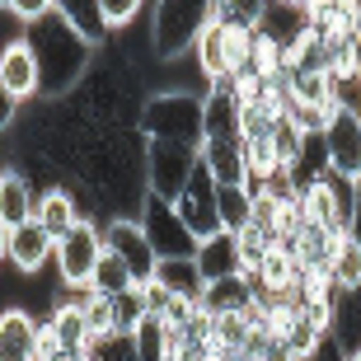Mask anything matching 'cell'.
Returning a JSON list of instances; mask_svg holds the SVG:
<instances>
[{
	"label": "cell",
	"mask_w": 361,
	"mask_h": 361,
	"mask_svg": "<svg viewBox=\"0 0 361 361\" xmlns=\"http://www.w3.org/2000/svg\"><path fill=\"white\" fill-rule=\"evenodd\" d=\"M295 277H300L295 254H291V249H281V244H272L254 281H258V291H268V295H291L295 291Z\"/></svg>",
	"instance_id": "44dd1931"
},
{
	"label": "cell",
	"mask_w": 361,
	"mask_h": 361,
	"mask_svg": "<svg viewBox=\"0 0 361 361\" xmlns=\"http://www.w3.org/2000/svg\"><path fill=\"white\" fill-rule=\"evenodd\" d=\"M216 192H221V188H216V178H212V174H207V169L197 164V174L188 178V188H183V192L174 197V212L183 216V226L192 230L197 240H207V235H216V230H221V212H216Z\"/></svg>",
	"instance_id": "9c48e42d"
},
{
	"label": "cell",
	"mask_w": 361,
	"mask_h": 361,
	"mask_svg": "<svg viewBox=\"0 0 361 361\" xmlns=\"http://www.w3.org/2000/svg\"><path fill=\"white\" fill-rule=\"evenodd\" d=\"M343 244V235L338 230H324V226H305L300 235H295L291 244V254L300 268H329L334 263V249Z\"/></svg>",
	"instance_id": "7402d4cb"
},
{
	"label": "cell",
	"mask_w": 361,
	"mask_h": 361,
	"mask_svg": "<svg viewBox=\"0 0 361 361\" xmlns=\"http://www.w3.org/2000/svg\"><path fill=\"white\" fill-rule=\"evenodd\" d=\"M216 19V0H155L150 5V56L155 61H178L192 52L202 28Z\"/></svg>",
	"instance_id": "7a4b0ae2"
},
{
	"label": "cell",
	"mask_w": 361,
	"mask_h": 361,
	"mask_svg": "<svg viewBox=\"0 0 361 361\" xmlns=\"http://www.w3.org/2000/svg\"><path fill=\"white\" fill-rule=\"evenodd\" d=\"M24 33H28L33 52H38V66H42V99H52V104L71 99L85 85L99 47L85 38L80 28H71L61 14H47V19H38Z\"/></svg>",
	"instance_id": "6da1fadb"
},
{
	"label": "cell",
	"mask_w": 361,
	"mask_h": 361,
	"mask_svg": "<svg viewBox=\"0 0 361 361\" xmlns=\"http://www.w3.org/2000/svg\"><path fill=\"white\" fill-rule=\"evenodd\" d=\"M141 230H146V240H150V249L160 258H192L197 254V235L183 226V216L174 212V202H164V197H155L150 192L146 197V207H141Z\"/></svg>",
	"instance_id": "8992f818"
},
{
	"label": "cell",
	"mask_w": 361,
	"mask_h": 361,
	"mask_svg": "<svg viewBox=\"0 0 361 361\" xmlns=\"http://www.w3.org/2000/svg\"><path fill=\"white\" fill-rule=\"evenodd\" d=\"M348 361H361V348H352V352H348Z\"/></svg>",
	"instance_id": "ab89813d"
},
{
	"label": "cell",
	"mask_w": 361,
	"mask_h": 361,
	"mask_svg": "<svg viewBox=\"0 0 361 361\" xmlns=\"http://www.w3.org/2000/svg\"><path fill=\"white\" fill-rule=\"evenodd\" d=\"M10 14L19 19V28H33L38 19L56 14V0H10Z\"/></svg>",
	"instance_id": "d590c367"
},
{
	"label": "cell",
	"mask_w": 361,
	"mask_h": 361,
	"mask_svg": "<svg viewBox=\"0 0 361 361\" xmlns=\"http://www.w3.org/2000/svg\"><path fill=\"white\" fill-rule=\"evenodd\" d=\"M104 244L122 258V263H127V268H132L136 281H150V277H155V263H160V254L150 249L141 221H108V226H104Z\"/></svg>",
	"instance_id": "30bf717a"
},
{
	"label": "cell",
	"mask_w": 361,
	"mask_h": 361,
	"mask_svg": "<svg viewBox=\"0 0 361 361\" xmlns=\"http://www.w3.org/2000/svg\"><path fill=\"white\" fill-rule=\"evenodd\" d=\"M310 361H348V352L338 348V338H334V334H329V338H324V348H319V352H314V357H310Z\"/></svg>",
	"instance_id": "74e56055"
},
{
	"label": "cell",
	"mask_w": 361,
	"mask_h": 361,
	"mask_svg": "<svg viewBox=\"0 0 361 361\" xmlns=\"http://www.w3.org/2000/svg\"><path fill=\"white\" fill-rule=\"evenodd\" d=\"M348 235L361 240V183H357V202H352V230H348Z\"/></svg>",
	"instance_id": "f35d334b"
},
{
	"label": "cell",
	"mask_w": 361,
	"mask_h": 361,
	"mask_svg": "<svg viewBox=\"0 0 361 361\" xmlns=\"http://www.w3.org/2000/svg\"><path fill=\"white\" fill-rule=\"evenodd\" d=\"M258 300V281L244 277V272H235V277H216V281H202V295L197 305L212 314V319H221V314H249Z\"/></svg>",
	"instance_id": "7c38bea8"
},
{
	"label": "cell",
	"mask_w": 361,
	"mask_h": 361,
	"mask_svg": "<svg viewBox=\"0 0 361 361\" xmlns=\"http://www.w3.org/2000/svg\"><path fill=\"white\" fill-rule=\"evenodd\" d=\"M19 108H24V104H19V99H14V94L0 85V136H5L14 122H19Z\"/></svg>",
	"instance_id": "8d00e7d4"
},
{
	"label": "cell",
	"mask_w": 361,
	"mask_h": 361,
	"mask_svg": "<svg viewBox=\"0 0 361 361\" xmlns=\"http://www.w3.org/2000/svg\"><path fill=\"white\" fill-rule=\"evenodd\" d=\"M146 10V0H99V14H104L108 33H118V28H127L136 19V14Z\"/></svg>",
	"instance_id": "e575fe53"
},
{
	"label": "cell",
	"mask_w": 361,
	"mask_h": 361,
	"mask_svg": "<svg viewBox=\"0 0 361 361\" xmlns=\"http://www.w3.org/2000/svg\"><path fill=\"white\" fill-rule=\"evenodd\" d=\"M33 212H38L33 174H24V169H5V178H0V226L19 230L24 221H33Z\"/></svg>",
	"instance_id": "9a60e30c"
},
{
	"label": "cell",
	"mask_w": 361,
	"mask_h": 361,
	"mask_svg": "<svg viewBox=\"0 0 361 361\" xmlns=\"http://www.w3.org/2000/svg\"><path fill=\"white\" fill-rule=\"evenodd\" d=\"M272 0H216V24L230 28H263Z\"/></svg>",
	"instance_id": "83f0119b"
},
{
	"label": "cell",
	"mask_w": 361,
	"mask_h": 361,
	"mask_svg": "<svg viewBox=\"0 0 361 361\" xmlns=\"http://www.w3.org/2000/svg\"><path fill=\"white\" fill-rule=\"evenodd\" d=\"M155 281L169 295H202V272L192 258H160L155 263Z\"/></svg>",
	"instance_id": "d4e9b609"
},
{
	"label": "cell",
	"mask_w": 361,
	"mask_h": 361,
	"mask_svg": "<svg viewBox=\"0 0 361 361\" xmlns=\"http://www.w3.org/2000/svg\"><path fill=\"white\" fill-rule=\"evenodd\" d=\"M329 277L343 295L361 291V240L357 235H343V244L334 249V263H329Z\"/></svg>",
	"instance_id": "603a6c76"
},
{
	"label": "cell",
	"mask_w": 361,
	"mask_h": 361,
	"mask_svg": "<svg viewBox=\"0 0 361 361\" xmlns=\"http://www.w3.org/2000/svg\"><path fill=\"white\" fill-rule=\"evenodd\" d=\"M42 221V230L52 235V240H61L66 230H75L85 221V212H80V202H75V192L71 188H61V183H52V188H42L38 192V212H33Z\"/></svg>",
	"instance_id": "2e32d148"
},
{
	"label": "cell",
	"mask_w": 361,
	"mask_h": 361,
	"mask_svg": "<svg viewBox=\"0 0 361 361\" xmlns=\"http://www.w3.org/2000/svg\"><path fill=\"white\" fill-rule=\"evenodd\" d=\"M38 338L42 324L28 310H0V361H38Z\"/></svg>",
	"instance_id": "5bb4252c"
},
{
	"label": "cell",
	"mask_w": 361,
	"mask_h": 361,
	"mask_svg": "<svg viewBox=\"0 0 361 361\" xmlns=\"http://www.w3.org/2000/svg\"><path fill=\"white\" fill-rule=\"evenodd\" d=\"M192 56H197V71L207 85H226L230 80V61H226V24H207L202 38L192 42Z\"/></svg>",
	"instance_id": "ffe728a7"
},
{
	"label": "cell",
	"mask_w": 361,
	"mask_h": 361,
	"mask_svg": "<svg viewBox=\"0 0 361 361\" xmlns=\"http://www.w3.org/2000/svg\"><path fill=\"white\" fill-rule=\"evenodd\" d=\"M0 178H5V164H0Z\"/></svg>",
	"instance_id": "b9f144b4"
},
{
	"label": "cell",
	"mask_w": 361,
	"mask_h": 361,
	"mask_svg": "<svg viewBox=\"0 0 361 361\" xmlns=\"http://www.w3.org/2000/svg\"><path fill=\"white\" fill-rule=\"evenodd\" d=\"M104 249H108V244H104V230L85 216L75 230H66V235L56 240V254H52L56 281H61L66 291H90V277H94V268H99Z\"/></svg>",
	"instance_id": "277c9868"
},
{
	"label": "cell",
	"mask_w": 361,
	"mask_h": 361,
	"mask_svg": "<svg viewBox=\"0 0 361 361\" xmlns=\"http://www.w3.org/2000/svg\"><path fill=\"white\" fill-rule=\"evenodd\" d=\"M136 132L146 141H178V146H202V94L188 90H164V94H146Z\"/></svg>",
	"instance_id": "3957f363"
},
{
	"label": "cell",
	"mask_w": 361,
	"mask_h": 361,
	"mask_svg": "<svg viewBox=\"0 0 361 361\" xmlns=\"http://www.w3.org/2000/svg\"><path fill=\"white\" fill-rule=\"evenodd\" d=\"M52 254H56V240L42 230V221L33 216V221H24L19 230H10V263L19 277H33V272H42L47 263H52Z\"/></svg>",
	"instance_id": "4fadbf2b"
},
{
	"label": "cell",
	"mask_w": 361,
	"mask_h": 361,
	"mask_svg": "<svg viewBox=\"0 0 361 361\" xmlns=\"http://www.w3.org/2000/svg\"><path fill=\"white\" fill-rule=\"evenodd\" d=\"M202 132L207 136H240V104L226 85H207L202 94Z\"/></svg>",
	"instance_id": "d6986e66"
},
{
	"label": "cell",
	"mask_w": 361,
	"mask_h": 361,
	"mask_svg": "<svg viewBox=\"0 0 361 361\" xmlns=\"http://www.w3.org/2000/svg\"><path fill=\"white\" fill-rule=\"evenodd\" d=\"M281 5H305V0H281Z\"/></svg>",
	"instance_id": "60d3db41"
},
{
	"label": "cell",
	"mask_w": 361,
	"mask_h": 361,
	"mask_svg": "<svg viewBox=\"0 0 361 361\" xmlns=\"http://www.w3.org/2000/svg\"><path fill=\"white\" fill-rule=\"evenodd\" d=\"M235 249H240V272L244 277H258V268H263V258H268L272 249V235L258 226H244L240 235H235Z\"/></svg>",
	"instance_id": "f546056e"
},
{
	"label": "cell",
	"mask_w": 361,
	"mask_h": 361,
	"mask_svg": "<svg viewBox=\"0 0 361 361\" xmlns=\"http://www.w3.org/2000/svg\"><path fill=\"white\" fill-rule=\"evenodd\" d=\"M132 286H136L132 268H127L113 249H104V258H99V268H94V277H90V291H99V295H122V291H132Z\"/></svg>",
	"instance_id": "4316f807"
},
{
	"label": "cell",
	"mask_w": 361,
	"mask_h": 361,
	"mask_svg": "<svg viewBox=\"0 0 361 361\" xmlns=\"http://www.w3.org/2000/svg\"><path fill=\"white\" fill-rule=\"evenodd\" d=\"M244 169H249V183H263L268 174H277V146H272V132L268 136H244Z\"/></svg>",
	"instance_id": "f1b7e54d"
},
{
	"label": "cell",
	"mask_w": 361,
	"mask_h": 361,
	"mask_svg": "<svg viewBox=\"0 0 361 361\" xmlns=\"http://www.w3.org/2000/svg\"><path fill=\"white\" fill-rule=\"evenodd\" d=\"M324 338H329V334H324L319 324H310L305 314H295V324H291V334H286V343H281V348L291 352L295 361H310L314 352L324 348Z\"/></svg>",
	"instance_id": "1f68e13d"
},
{
	"label": "cell",
	"mask_w": 361,
	"mask_h": 361,
	"mask_svg": "<svg viewBox=\"0 0 361 361\" xmlns=\"http://www.w3.org/2000/svg\"><path fill=\"white\" fill-rule=\"evenodd\" d=\"M254 33H258V28H230L226 24V61H230V75H235V71H249V56H254Z\"/></svg>",
	"instance_id": "836d02e7"
},
{
	"label": "cell",
	"mask_w": 361,
	"mask_h": 361,
	"mask_svg": "<svg viewBox=\"0 0 361 361\" xmlns=\"http://www.w3.org/2000/svg\"><path fill=\"white\" fill-rule=\"evenodd\" d=\"M249 66H254L263 80H277V75H281V42L272 38L268 28H258V33H254V56H249Z\"/></svg>",
	"instance_id": "d6a6232c"
},
{
	"label": "cell",
	"mask_w": 361,
	"mask_h": 361,
	"mask_svg": "<svg viewBox=\"0 0 361 361\" xmlns=\"http://www.w3.org/2000/svg\"><path fill=\"white\" fill-rule=\"evenodd\" d=\"M197 146H178V141H146V188L155 197L174 202L197 174Z\"/></svg>",
	"instance_id": "5b68a950"
},
{
	"label": "cell",
	"mask_w": 361,
	"mask_h": 361,
	"mask_svg": "<svg viewBox=\"0 0 361 361\" xmlns=\"http://www.w3.org/2000/svg\"><path fill=\"white\" fill-rule=\"evenodd\" d=\"M319 146H324V164L334 174H343L348 183H361V118L357 113L338 108L329 132L319 136Z\"/></svg>",
	"instance_id": "52a82bcc"
},
{
	"label": "cell",
	"mask_w": 361,
	"mask_h": 361,
	"mask_svg": "<svg viewBox=\"0 0 361 361\" xmlns=\"http://www.w3.org/2000/svg\"><path fill=\"white\" fill-rule=\"evenodd\" d=\"M254 188V183H249ZM249 188H221L216 192V212H221V230L240 235L249 226Z\"/></svg>",
	"instance_id": "4dcf8cb0"
},
{
	"label": "cell",
	"mask_w": 361,
	"mask_h": 361,
	"mask_svg": "<svg viewBox=\"0 0 361 361\" xmlns=\"http://www.w3.org/2000/svg\"><path fill=\"white\" fill-rule=\"evenodd\" d=\"M0 85H5L19 104L42 99V66H38V52H33L28 33H19V38H10L0 47Z\"/></svg>",
	"instance_id": "ba28073f"
},
{
	"label": "cell",
	"mask_w": 361,
	"mask_h": 361,
	"mask_svg": "<svg viewBox=\"0 0 361 361\" xmlns=\"http://www.w3.org/2000/svg\"><path fill=\"white\" fill-rule=\"evenodd\" d=\"M47 329L56 334V343H61L66 357H85L90 352V324H85L80 300H56L52 314H47Z\"/></svg>",
	"instance_id": "ac0fdd59"
},
{
	"label": "cell",
	"mask_w": 361,
	"mask_h": 361,
	"mask_svg": "<svg viewBox=\"0 0 361 361\" xmlns=\"http://www.w3.org/2000/svg\"><path fill=\"white\" fill-rule=\"evenodd\" d=\"M192 263H197L202 281L235 277V272H240V249H235V235H230V230H216V235H207V240L197 244Z\"/></svg>",
	"instance_id": "e0dca14e"
},
{
	"label": "cell",
	"mask_w": 361,
	"mask_h": 361,
	"mask_svg": "<svg viewBox=\"0 0 361 361\" xmlns=\"http://www.w3.org/2000/svg\"><path fill=\"white\" fill-rule=\"evenodd\" d=\"M80 310H85V324H90V343H99V338H113V334H118V295L85 291Z\"/></svg>",
	"instance_id": "484cf974"
},
{
	"label": "cell",
	"mask_w": 361,
	"mask_h": 361,
	"mask_svg": "<svg viewBox=\"0 0 361 361\" xmlns=\"http://www.w3.org/2000/svg\"><path fill=\"white\" fill-rule=\"evenodd\" d=\"M56 14H61L71 28H80L94 47H104L108 24H104V14H99V0H56Z\"/></svg>",
	"instance_id": "cb8c5ba5"
},
{
	"label": "cell",
	"mask_w": 361,
	"mask_h": 361,
	"mask_svg": "<svg viewBox=\"0 0 361 361\" xmlns=\"http://www.w3.org/2000/svg\"><path fill=\"white\" fill-rule=\"evenodd\" d=\"M197 160H202V169L216 178V188H249L244 141H240V136H202Z\"/></svg>",
	"instance_id": "8fae6325"
}]
</instances>
